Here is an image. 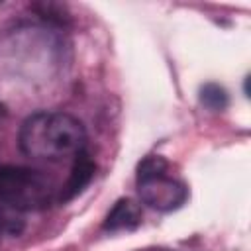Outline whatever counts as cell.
Wrapping results in <instances>:
<instances>
[{"label":"cell","mask_w":251,"mask_h":251,"mask_svg":"<svg viewBox=\"0 0 251 251\" xmlns=\"http://www.w3.org/2000/svg\"><path fill=\"white\" fill-rule=\"evenodd\" d=\"M92 175H94V163H92V159L88 157V153H86V149H84V151H80V153L75 157L73 171H71V176H69V180H67V184H65V188H63L61 198H63V200H69V198H73L75 194H78V192L90 182Z\"/></svg>","instance_id":"cell-5"},{"label":"cell","mask_w":251,"mask_h":251,"mask_svg":"<svg viewBox=\"0 0 251 251\" xmlns=\"http://www.w3.org/2000/svg\"><path fill=\"white\" fill-rule=\"evenodd\" d=\"M200 100H202V104H204L206 108H210V110H214V112H220V110H224V108L227 106V92H226L224 86L210 82V84L202 86V90H200Z\"/></svg>","instance_id":"cell-6"},{"label":"cell","mask_w":251,"mask_h":251,"mask_svg":"<svg viewBox=\"0 0 251 251\" xmlns=\"http://www.w3.org/2000/svg\"><path fill=\"white\" fill-rule=\"evenodd\" d=\"M2 235H4V229H2V224H0V243H2Z\"/></svg>","instance_id":"cell-7"},{"label":"cell","mask_w":251,"mask_h":251,"mask_svg":"<svg viewBox=\"0 0 251 251\" xmlns=\"http://www.w3.org/2000/svg\"><path fill=\"white\" fill-rule=\"evenodd\" d=\"M20 147L31 159H75L86 149V131L80 120L67 112H37L22 124Z\"/></svg>","instance_id":"cell-1"},{"label":"cell","mask_w":251,"mask_h":251,"mask_svg":"<svg viewBox=\"0 0 251 251\" xmlns=\"http://www.w3.org/2000/svg\"><path fill=\"white\" fill-rule=\"evenodd\" d=\"M135 182L139 198L159 212L176 210L188 198L186 186L169 175V165L159 155H149L139 163Z\"/></svg>","instance_id":"cell-3"},{"label":"cell","mask_w":251,"mask_h":251,"mask_svg":"<svg viewBox=\"0 0 251 251\" xmlns=\"http://www.w3.org/2000/svg\"><path fill=\"white\" fill-rule=\"evenodd\" d=\"M55 188L51 180L29 167H0V206L14 212H31L47 208L53 202Z\"/></svg>","instance_id":"cell-2"},{"label":"cell","mask_w":251,"mask_h":251,"mask_svg":"<svg viewBox=\"0 0 251 251\" xmlns=\"http://www.w3.org/2000/svg\"><path fill=\"white\" fill-rule=\"evenodd\" d=\"M141 224V208L131 198H122L114 204V208L108 212L104 229L108 233H120V231H133Z\"/></svg>","instance_id":"cell-4"}]
</instances>
